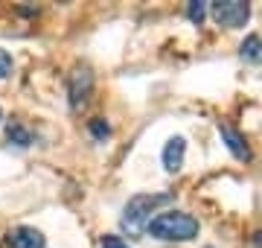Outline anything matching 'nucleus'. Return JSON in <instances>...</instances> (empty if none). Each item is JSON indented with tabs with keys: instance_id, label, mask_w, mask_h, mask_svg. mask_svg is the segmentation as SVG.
I'll return each mask as SVG.
<instances>
[{
	"instance_id": "obj_11",
	"label": "nucleus",
	"mask_w": 262,
	"mask_h": 248,
	"mask_svg": "<svg viewBox=\"0 0 262 248\" xmlns=\"http://www.w3.org/2000/svg\"><path fill=\"white\" fill-rule=\"evenodd\" d=\"M88 129H91V134H94L96 140H108V137H111V126L105 123L102 117L91 120V126H88Z\"/></svg>"
},
{
	"instance_id": "obj_8",
	"label": "nucleus",
	"mask_w": 262,
	"mask_h": 248,
	"mask_svg": "<svg viewBox=\"0 0 262 248\" xmlns=\"http://www.w3.org/2000/svg\"><path fill=\"white\" fill-rule=\"evenodd\" d=\"M6 137H9V143L20 146V149L32 146V132H29L27 126L20 123V120H12V123L6 126Z\"/></svg>"
},
{
	"instance_id": "obj_5",
	"label": "nucleus",
	"mask_w": 262,
	"mask_h": 248,
	"mask_svg": "<svg viewBox=\"0 0 262 248\" xmlns=\"http://www.w3.org/2000/svg\"><path fill=\"white\" fill-rule=\"evenodd\" d=\"M6 245L9 248H44L47 239L38 228H29V225H18L6 234Z\"/></svg>"
},
{
	"instance_id": "obj_13",
	"label": "nucleus",
	"mask_w": 262,
	"mask_h": 248,
	"mask_svg": "<svg viewBox=\"0 0 262 248\" xmlns=\"http://www.w3.org/2000/svg\"><path fill=\"white\" fill-rule=\"evenodd\" d=\"M102 248H131V245L122 237H117V234H105V237H102Z\"/></svg>"
},
{
	"instance_id": "obj_14",
	"label": "nucleus",
	"mask_w": 262,
	"mask_h": 248,
	"mask_svg": "<svg viewBox=\"0 0 262 248\" xmlns=\"http://www.w3.org/2000/svg\"><path fill=\"white\" fill-rule=\"evenodd\" d=\"M253 245H256V248H262V231L256 234V237H253Z\"/></svg>"
},
{
	"instance_id": "obj_4",
	"label": "nucleus",
	"mask_w": 262,
	"mask_h": 248,
	"mask_svg": "<svg viewBox=\"0 0 262 248\" xmlns=\"http://www.w3.org/2000/svg\"><path fill=\"white\" fill-rule=\"evenodd\" d=\"M91 94H94V73H91V67H73V73L67 76V96H70V108L73 111H79V108H84L88 105V99H91Z\"/></svg>"
},
{
	"instance_id": "obj_7",
	"label": "nucleus",
	"mask_w": 262,
	"mask_h": 248,
	"mask_svg": "<svg viewBox=\"0 0 262 248\" xmlns=\"http://www.w3.org/2000/svg\"><path fill=\"white\" fill-rule=\"evenodd\" d=\"M184 155H187V140L181 134L169 137V143L163 146V167H166V172H178L184 167Z\"/></svg>"
},
{
	"instance_id": "obj_1",
	"label": "nucleus",
	"mask_w": 262,
	"mask_h": 248,
	"mask_svg": "<svg viewBox=\"0 0 262 248\" xmlns=\"http://www.w3.org/2000/svg\"><path fill=\"white\" fill-rule=\"evenodd\" d=\"M155 239H166V242H189L198 237V219L189 216L184 210H166L146 225Z\"/></svg>"
},
{
	"instance_id": "obj_12",
	"label": "nucleus",
	"mask_w": 262,
	"mask_h": 248,
	"mask_svg": "<svg viewBox=\"0 0 262 248\" xmlns=\"http://www.w3.org/2000/svg\"><path fill=\"white\" fill-rule=\"evenodd\" d=\"M12 56L6 53V50H0V79H6V76H12Z\"/></svg>"
},
{
	"instance_id": "obj_3",
	"label": "nucleus",
	"mask_w": 262,
	"mask_h": 248,
	"mask_svg": "<svg viewBox=\"0 0 262 248\" xmlns=\"http://www.w3.org/2000/svg\"><path fill=\"white\" fill-rule=\"evenodd\" d=\"M213 6V18L219 27H227V29H239L248 24L251 18V6L245 0H215L210 3Z\"/></svg>"
},
{
	"instance_id": "obj_6",
	"label": "nucleus",
	"mask_w": 262,
	"mask_h": 248,
	"mask_svg": "<svg viewBox=\"0 0 262 248\" xmlns=\"http://www.w3.org/2000/svg\"><path fill=\"white\" fill-rule=\"evenodd\" d=\"M219 134H222V140L227 143V149L233 152V158H239V161H251V146H248V140L236 132L233 126L219 123Z\"/></svg>"
},
{
	"instance_id": "obj_10",
	"label": "nucleus",
	"mask_w": 262,
	"mask_h": 248,
	"mask_svg": "<svg viewBox=\"0 0 262 248\" xmlns=\"http://www.w3.org/2000/svg\"><path fill=\"white\" fill-rule=\"evenodd\" d=\"M187 18L192 20V24H198V27L204 24V18H207V3L204 0H192V3H189L187 6Z\"/></svg>"
},
{
	"instance_id": "obj_2",
	"label": "nucleus",
	"mask_w": 262,
	"mask_h": 248,
	"mask_svg": "<svg viewBox=\"0 0 262 248\" xmlns=\"http://www.w3.org/2000/svg\"><path fill=\"white\" fill-rule=\"evenodd\" d=\"M169 201H172V193H140V196L128 199V204L122 210V228L128 234L146 231V225L151 222V213L160 204H169Z\"/></svg>"
},
{
	"instance_id": "obj_9",
	"label": "nucleus",
	"mask_w": 262,
	"mask_h": 248,
	"mask_svg": "<svg viewBox=\"0 0 262 248\" xmlns=\"http://www.w3.org/2000/svg\"><path fill=\"white\" fill-rule=\"evenodd\" d=\"M242 58L245 61H262V38L256 32L242 41Z\"/></svg>"
},
{
	"instance_id": "obj_15",
	"label": "nucleus",
	"mask_w": 262,
	"mask_h": 248,
	"mask_svg": "<svg viewBox=\"0 0 262 248\" xmlns=\"http://www.w3.org/2000/svg\"><path fill=\"white\" fill-rule=\"evenodd\" d=\"M0 120H3V111H0Z\"/></svg>"
}]
</instances>
